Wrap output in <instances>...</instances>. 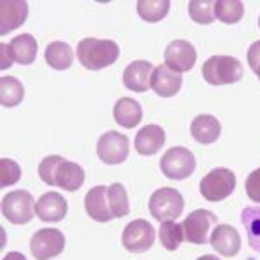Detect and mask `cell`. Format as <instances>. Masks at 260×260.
<instances>
[{
	"instance_id": "6da1fadb",
	"label": "cell",
	"mask_w": 260,
	"mask_h": 260,
	"mask_svg": "<svg viewBox=\"0 0 260 260\" xmlns=\"http://www.w3.org/2000/svg\"><path fill=\"white\" fill-rule=\"evenodd\" d=\"M39 175L47 186H56L64 191H78L85 182V172L78 163L68 161L57 154L45 156L39 165Z\"/></svg>"
},
{
	"instance_id": "7a4b0ae2",
	"label": "cell",
	"mask_w": 260,
	"mask_h": 260,
	"mask_svg": "<svg viewBox=\"0 0 260 260\" xmlns=\"http://www.w3.org/2000/svg\"><path fill=\"white\" fill-rule=\"evenodd\" d=\"M120 56V47L113 40L101 39H83L78 42L77 57L83 68L90 71H99L115 64Z\"/></svg>"
},
{
	"instance_id": "3957f363",
	"label": "cell",
	"mask_w": 260,
	"mask_h": 260,
	"mask_svg": "<svg viewBox=\"0 0 260 260\" xmlns=\"http://www.w3.org/2000/svg\"><path fill=\"white\" fill-rule=\"evenodd\" d=\"M205 82L210 85H229L243 78V64L233 56H212L203 62L201 68Z\"/></svg>"
},
{
	"instance_id": "277c9868",
	"label": "cell",
	"mask_w": 260,
	"mask_h": 260,
	"mask_svg": "<svg viewBox=\"0 0 260 260\" xmlns=\"http://www.w3.org/2000/svg\"><path fill=\"white\" fill-rule=\"evenodd\" d=\"M236 189V175L229 169H213L200 182V192L205 200L217 203L233 194Z\"/></svg>"
},
{
	"instance_id": "5b68a950",
	"label": "cell",
	"mask_w": 260,
	"mask_h": 260,
	"mask_svg": "<svg viewBox=\"0 0 260 260\" xmlns=\"http://www.w3.org/2000/svg\"><path fill=\"white\" fill-rule=\"evenodd\" d=\"M184 210L182 194L174 187H161L154 191L149 198V212L151 215L160 222H169L180 217Z\"/></svg>"
},
{
	"instance_id": "8992f818",
	"label": "cell",
	"mask_w": 260,
	"mask_h": 260,
	"mask_svg": "<svg viewBox=\"0 0 260 260\" xmlns=\"http://www.w3.org/2000/svg\"><path fill=\"white\" fill-rule=\"evenodd\" d=\"M160 169L163 175L174 180H182L192 175L196 170V158L187 148L174 146L163 154L160 160Z\"/></svg>"
},
{
	"instance_id": "52a82bcc",
	"label": "cell",
	"mask_w": 260,
	"mask_h": 260,
	"mask_svg": "<svg viewBox=\"0 0 260 260\" xmlns=\"http://www.w3.org/2000/svg\"><path fill=\"white\" fill-rule=\"evenodd\" d=\"M37 201L28 191H11L2 200V215L11 224H28L35 215Z\"/></svg>"
},
{
	"instance_id": "ba28073f",
	"label": "cell",
	"mask_w": 260,
	"mask_h": 260,
	"mask_svg": "<svg viewBox=\"0 0 260 260\" xmlns=\"http://www.w3.org/2000/svg\"><path fill=\"white\" fill-rule=\"evenodd\" d=\"M217 224V215L210 210H194L184 219L182 231H184V240L192 243V245H207L208 234L213 225Z\"/></svg>"
},
{
	"instance_id": "9c48e42d",
	"label": "cell",
	"mask_w": 260,
	"mask_h": 260,
	"mask_svg": "<svg viewBox=\"0 0 260 260\" xmlns=\"http://www.w3.org/2000/svg\"><path fill=\"white\" fill-rule=\"evenodd\" d=\"M66 245L64 234L59 229L45 228L37 231L31 236L30 250L37 260H50L52 257L62 253Z\"/></svg>"
},
{
	"instance_id": "30bf717a",
	"label": "cell",
	"mask_w": 260,
	"mask_h": 260,
	"mask_svg": "<svg viewBox=\"0 0 260 260\" xmlns=\"http://www.w3.org/2000/svg\"><path fill=\"white\" fill-rule=\"evenodd\" d=\"M121 243H123L125 250L132 251V253H144L154 245V228L148 220H132L123 229Z\"/></svg>"
},
{
	"instance_id": "8fae6325",
	"label": "cell",
	"mask_w": 260,
	"mask_h": 260,
	"mask_svg": "<svg viewBox=\"0 0 260 260\" xmlns=\"http://www.w3.org/2000/svg\"><path fill=\"white\" fill-rule=\"evenodd\" d=\"M98 156L101 158V161L108 163V165L123 163L128 156L127 136L116 132V130H108L106 134H103L98 141Z\"/></svg>"
},
{
	"instance_id": "7c38bea8",
	"label": "cell",
	"mask_w": 260,
	"mask_h": 260,
	"mask_svg": "<svg viewBox=\"0 0 260 260\" xmlns=\"http://www.w3.org/2000/svg\"><path fill=\"white\" fill-rule=\"evenodd\" d=\"M196 57H198V54H196L194 45L186 40H174L165 50V64L177 73L191 71L196 62Z\"/></svg>"
},
{
	"instance_id": "4fadbf2b",
	"label": "cell",
	"mask_w": 260,
	"mask_h": 260,
	"mask_svg": "<svg viewBox=\"0 0 260 260\" xmlns=\"http://www.w3.org/2000/svg\"><path fill=\"white\" fill-rule=\"evenodd\" d=\"M35 213L44 222H61L68 213V203L62 194L50 191L42 194L35 205Z\"/></svg>"
},
{
	"instance_id": "5bb4252c",
	"label": "cell",
	"mask_w": 260,
	"mask_h": 260,
	"mask_svg": "<svg viewBox=\"0 0 260 260\" xmlns=\"http://www.w3.org/2000/svg\"><path fill=\"white\" fill-rule=\"evenodd\" d=\"M210 245L219 251L222 257H234L241 248V236L233 225L220 224L213 229L210 236Z\"/></svg>"
},
{
	"instance_id": "9a60e30c",
	"label": "cell",
	"mask_w": 260,
	"mask_h": 260,
	"mask_svg": "<svg viewBox=\"0 0 260 260\" xmlns=\"http://www.w3.org/2000/svg\"><path fill=\"white\" fill-rule=\"evenodd\" d=\"M182 87V75L170 70L167 64L156 66L151 77V89L156 92L160 98H172Z\"/></svg>"
},
{
	"instance_id": "2e32d148",
	"label": "cell",
	"mask_w": 260,
	"mask_h": 260,
	"mask_svg": "<svg viewBox=\"0 0 260 260\" xmlns=\"http://www.w3.org/2000/svg\"><path fill=\"white\" fill-rule=\"evenodd\" d=\"M28 18V4L23 0H2L0 2V33L6 35L21 24Z\"/></svg>"
},
{
	"instance_id": "e0dca14e",
	"label": "cell",
	"mask_w": 260,
	"mask_h": 260,
	"mask_svg": "<svg viewBox=\"0 0 260 260\" xmlns=\"http://www.w3.org/2000/svg\"><path fill=\"white\" fill-rule=\"evenodd\" d=\"M153 64L149 61H134L123 71V83L132 92H146L151 87Z\"/></svg>"
},
{
	"instance_id": "ac0fdd59",
	"label": "cell",
	"mask_w": 260,
	"mask_h": 260,
	"mask_svg": "<svg viewBox=\"0 0 260 260\" xmlns=\"http://www.w3.org/2000/svg\"><path fill=\"white\" fill-rule=\"evenodd\" d=\"M108 189H110V187H106V186H95L87 192L85 210L89 213L90 219H94L98 222H110L115 219L110 208Z\"/></svg>"
},
{
	"instance_id": "d6986e66",
	"label": "cell",
	"mask_w": 260,
	"mask_h": 260,
	"mask_svg": "<svg viewBox=\"0 0 260 260\" xmlns=\"http://www.w3.org/2000/svg\"><path fill=\"white\" fill-rule=\"evenodd\" d=\"M165 130L160 125H146L136 136V151L142 156H153L165 144Z\"/></svg>"
},
{
	"instance_id": "ffe728a7",
	"label": "cell",
	"mask_w": 260,
	"mask_h": 260,
	"mask_svg": "<svg viewBox=\"0 0 260 260\" xmlns=\"http://www.w3.org/2000/svg\"><path fill=\"white\" fill-rule=\"evenodd\" d=\"M220 121L212 115H198L191 123V136L200 144H213L220 137Z\"/></svg>"
},
{
	"instance_id": "44dd1931",
	"label": "cell",
	"mask_w": 260,
	"mask_h": 260,
	"mask_svg": "<svg viewBox=\"0 0 260 260\" xmlns=\"http://www.w3.org/2000/svg\"><path fill=\"white\" fill-rule=\"evenodd\" d=\"M113 116L118 125L125 128H134L141 123L142 120V108L136 99L132 98H121L116 101L113 108Z\"/></svg>"
},
{
	"instance_id": "7402d4cb",
	"label": "cell",
	"mask_w": 260,
	"mask_h": 260,
	"mask_svg": "<svg viewBox=\"0 0 260 260\" xmlns=\"http://www.w3.org/2000/svg\"><path fill=\"white\" fill-rule=\"evenodd\" d=\"M9 45L12 49V54H14V61L19 62V64L28 66L37 59L39 44H37V39H33V35H30V33L18 35L16 39L11 40Z\"/></svg>"
},
{
	"instance_id": "603a6c76",
	"label": "cell",
	"mask_w": 260,
	"mask_h": 260,
	"mask_svg": "<svg viewBox=\"0 0 260 260\" xmlns=\"http://www.w3.org/2000/svg\"><path fill=\"white\" fill-rule=\"evenodd\" d=\"M45 61L57 71L68 70L73 64V49L66 42H52L45 49Z\"/></svg>"
},
{
	"instance_id": "cb8c5ba5",
	"label": "cell",
	"mask_w": 260,
	"mask_h": 260,
	"mask_svg": "<svg viewBox=\"0 0 260 260\" xmlns=\"http://www.w3.org/2000/svg\"><path fill=\"white\" fill-rule=\"evenodd\" d=\"M24 99V87L18 78L2 77L0 78V103L4 108H16Z\"/></svg>"
},
{
	"instance_id": "d4e9b609",
	"label": "cell",
	"mask_w": 260,
	"mask_h": 260,
	"mask_svg": "<svg viewBox=\"0 0 260 260\" xmlns=\"http://www.w3.org/2000/svg\"><path fill=\"white\" fill-rule=\"evenodd\" d=\"M241 224L248 233V243L257 253H260V205L248 207L241 212Z\"/></svg>"
},
{
	"instance_id": "484cf974",
	"label": "cell",
	"mask_w": 260,
	"mask_h": 260,
	"mask_svg": "<svg viewBox=\"0 0 260 260\" xmlns=\"http://www.w3.org/2000/svg\"><path fill=\"white\" fill-rule=\"evenodd\" d=\"M215 18L225 24H234L241 21L245 14V6L240 0H217L213 6Z\"/></svg>"
},
{
	"instance_id": "4316f807",
	"label": "cell",
	"mask_w": 260,
	"mask_h": 260,
	"mask_svg": "<svg viewBox=\"0 0 260 260\" xmlns=\"http://www.w3.org/2000/svg\"><path fill=\"white\" fill-rule=\"evenodd\" d=\"M170 2L169 0H141L137 2V12L148 23H158L169 14Z\"/></svg>"
},
{
	"instance_id": "83f0119b",
	"label": "cell",
	"mask_w": 260,
	"mask_h": 260,
	"mask_svg": "<svg viewBox=\"0 0 260 260\" xmlns=\"http://www.w3.org/2000/svg\"><path fill=\"white\" fill-rule=\"evenodd\" d=\"M108 200H110V208L115 219L128 215V212H130L128 194L120 182H115L110 186V189H108Z\"/></svg>"
},
{
	"instance_id": "f1b7e54d",
	"label": "cell",
	"mask_w": 260,
	"mask_h": 260,
	"mask_svg": "<svg viewBox=\"0 0 260 260\" xmlns=\"http://www.w3.org/2000/svg\"><path fill=\"white\" fill-rule=\"evenodd\" d=\"M158 233H160V241L163 248H167L169 251H175L180 246V243L184 241L182 224H175L174 220L161 222Z\"/></svg>"
},
{
	"instance_id": "f546056e",
	"label": "cell",
	"mask_w": 260,
	"mask_h": 260,
	"mask_svg": "<svg viewBox=\"0 0 260 260\" xmlns=\"http://www.w3.org/2000/svg\"><path fill=\"white\" fill-rule=\"evenodd\" d=\"M213 6L215 2L213 0H192L189 2V16L194 23L198 24H210L213 23L215 18V12H213Z\"/></svg>"
},
{
	"instance_id": "4dcf8cb0",
	"label": "cell",
	"mask_w": 260,
	"mask_h": 260,
	"mask_svg": "<svg viewBox=\"0 0 260 260\" xmlns=\"http://www.w3.org/2000/svg\"><path fill=\"white\" fill-rule=\"evenodd\" d=\"M21 179V167L14 160L2 158L0 160V186L7 187Z\"/></svg>"
},
{
	"instance_id": "1f68e13d",
	"label": "cell",
	"mask_w": 260,
	"mask_h": 260,
	"mask_svg": "<svg viewBox=\"0 0 260 260\" xmlns=\"http://www.w3.org/2000/svg\"><path fill=\"white\" fill-rule=\"evenodd\" d=\"M245 191L251 201H255V203L260 205V169L253 170L248 177H246Z\"/></svg>"
},
{
	"instance_id": "d6a6232c",
	"label": "cell",
	"mask_w": 260,
	"mask_h": 260,
	"mask_svg": "<svg viewBox=\"0 0 260 260\" xmlns=\"http://www.w3.org/2000/svg\"><path fill=\"white\" fill-rule=\"evenodd\" d=\"M14 62V54H12V49L9 44H0V68L7 70L12 66Z\"/></svg>"
},
{
	"instance_id": "836d02e7",
	"label": "cell",
	"mask_w": 260,
	"mask_h": 260,
	"mask_svg": "<svg viewBox=\"0 0 260 260\" xmlns=\"http://www.w3.org/2000/svg\"><path fill=\"white\" fill-rule=\"evenodd\" d=\"M248 64L253 71H257L260 68V40L253 42L248 49Z\"/></svg>"
},
{
	"instance_id": "e575fe53",
	"label": "cell",
	"mask_w": 260,
	"mask_h": 260,
	"mask_svg": "<svg viewBox=\"0 0 260 260\" xmlns=\"http://www.w3.org/2000/svg\"><path fill=\"white\" fill-rule=\"evenodd\" d=\"M2 260H26V257H24L23 253H19V251H11V253H7Z\"/></svg>"
},
{
	"instance_id": "d590c367",
	"label": "cell",
	"mask_w": 260,
	"mask_h": 260,
	"mask_svg": "<svg viewBox=\"0 0 260 260\" xmlns=\"http://www.w3.org/2000/svg\"><path fill=\"white\" fill-rule=\"evenodd\" d=\"M198 260H219V257H215V255H203Z\"/></svg>"
},
{
	"instance_id": "8d00e7d4",
	"label": "cell",
	"mask_w": 260,
	"mask_h": 260,
	"mask_svg": "<svg viewBox=\"0 0 260 260\" xmlns=\"http://www.w3.org/2000/svg\"><path fill=\"white\" fill-rule=\"evenodd\" d=\"M255 73H257V77H258V80H260V68H258L257 71H255Z\"/></svg>"
},
{
	"instance_id": "74e56055",
	"label": "cell",
	"mask_w": 260,
	"mask_h": 260,
	"mask_svg": "<svg viewBox=\"0 0 260 260\" xmlns=\"http://www.w3.org/2000/svg\"><path fill=\"white\" fill-rule=\"evenodd\" d=\"M258 26H260V18H258Z\"/></svg>"
}]
</instances>
